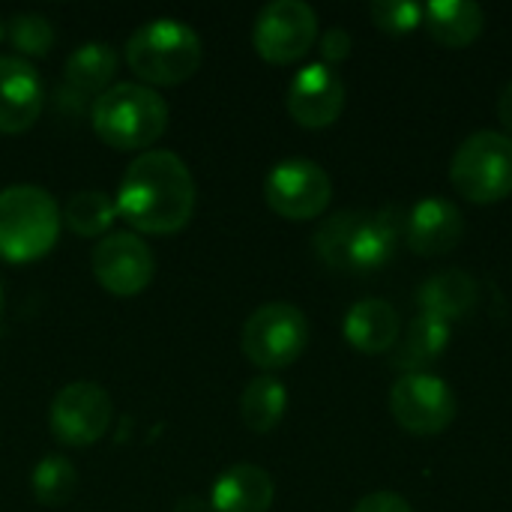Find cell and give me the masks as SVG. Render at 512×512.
<instances>
[{
  "mask_svg": "<svg viewBox=\"0 0 512 512\" xmlns=\"http://www.w3.org/2000/svg\"><path fill=\"white\" fill-rule=\"evenodd\" d=\"M117 213L141 234H174L195 213V177L171 150H144L117 189Z\"/></svg>",
  "mask_w": 512,
  "mask_h": 512,
  "instance_id": "obj_1",
  "label": "cell"
},
{
  "mask_svg": "<svg viewBox=\"0 0 512 512\" xmlns=\"http://www.w3.org/2000/svg\"><path fill=\"white\" fill-rule=\"evenodd\" d=\"M402 228L396 207L339 210L315 231V252L333 270L372 273L393 261Z\"/></svg>",
  "mask_w": 512,
  "mask_h": 512,
  "instance_id": "obj_2",
  "label": "cell"
},
{
  "mask_svg": "<svg viewBox=\"0 0 512 512\" xmlns=\"http://www.w3.org/2000/svg\"><path fill=\"white\" fill-rule=\"evenodd\" d=\"M93 132L114 150H144L168 129V102L147 84L120 81L96 96Z\"/></svg>",
  "mask_w": 512,
  "mask_h": 512,
  "instance_id": "obj_3",
  "label": "cell"
},
{
  "mask_svg": "<svg viewBox=\"0 0 512 512\" xmlns=\"http://www.w3.org/2000/svg\"><path fill=\"white\" fill-rule=\"evenodd\" d=\"M201 36L180 18H153L126 39V63L147 84H180L201 66Z\"/></svg>",
  "mask_w": 512,
  "mask_h": 512,
  "instance_id": "obj_4",
  "label": "cell"
},
{
  "mask_svg": "<svg viewBox=\"0 0 512 512\" xmlns=\"http://www.w3.org/2000/svg\"><path fill=\"white\" fill-rule=\"evenodd\" d=\"M60 222V207L42 186H6L0 192V258L27 264L48 255L60 237Z\"/></svg>",
  "mask_w": 512,
  "mask_h": 512,
  "instance_id": "obj_5",
  "label": "cell"
},
{
  "mask_svg": "<svg viewBox=\"0 0 512 512\" xmlns=\"http://www.w3.org/2000/svg\"><path fill=\"white\" fill-rule=\"evenodd\" d=\"M456 192L474 204H495L512 195V138L495 129L468 135L450 162Z\"/></svg>",
  "mask_w": 512,
  "mask_h": 512,
  "instance_id": "obj_6",
  "label": "cell"
},
{
  "mask_svg": "<svg viewBox=\"0 0 512 512\" xmlns=\"http://www.w3.org/2000/svg\"><path fill=\"white\" fill-rule=\"evenodd\" d=\"M309 345V321L294 303H264L258 306L240 333V348L246 360L264 372L288 369L303 357Z\"/></svg>",
  "mask_w": 512,
  "mask_h": 512,
  "instance_id": "obj_7",
  "label": "cell"
},
{
  "mask_svg": "<svg viewBox=\"0 0 512 512\" xmlns=\"http://www.w3.org/2000/svg\"><path fill=\"white\" fill-rule=\"evenodd\" d=\"M318 39V15L303 0L267 3L252 27V45L267 63L285 66L309 54Z\"/></svg>",
  "mask_w": 512,
  "mask_h": 512,
  "instance_id": "obj_8",
  "label": "cell"
},
{
  "mask_svg": "<svg viewBox=\"0 0 512 512\" xmlns=\"http://www.w3.org/2000/svg\"><path fill=\"white\" fill-rule=\"evenodd\" d=\"M264 198L276 216L306 222L327 210L333 183L330 174L312 159H282L264 180Z\"/></svg>",
  "mask_w": 512,
  "mask_h": 512,
  "instance_id": "obj_9",
  "label": "cell"
},
{
  "mask_svg": "<svg viewBox=\"0 0 512 512\" xmlns=\"http://www.w3.org/2000/svg\"><path fill=\"white\" fill-rule=\"evenodd\" d=\"M390 414L411 435H441L456 420V396L438 375H402L390 390Z\"/></svg>",
  "mask_w": 512,
  "mask_h": 512,
  "instance_id": "obj_10",
  "label": "cell"
},
{
  "mask_svg": "<svg viewBox=\"0 0 512 512\" xmlns=\"http://www.w3.org/2000/svg\"><path fill=\"white\" fill-rule=\"evenodd\" d=\"M111 417H114L111 396L93 381L66 384L48 408L51 435L66 447L96 444L108 432Z\"/></svg>",
  "mask_w": 512,
  "mask_h": 512,
  "instance_id": "obj_11",
  "label": "cell"
},
{
  "mask_svg": "<svg viewBox=\"0 0 512 512\" xmlns=\"http://www.w3.org/2000/svg\"><path fill=\"white\" fill-rule=\"evenodd\" d=\"M156 273L153 249L132 231L105 234L93 249V276L114 297L141 294Z\"/></svg>",
  "mask_w": 512,
  "mask_h": 512,
  "instance_id": "obj_12",
  "label": "cell"
},
{
  "mask_svg": "<svg viewBox=\"0 0 512 512\" xmlns=\"http://www.w3.org/2000/svg\"><path fill=\"white\" fill-rule=\"evenodd\" d=\"M345 96L348 93H345L342 75L321 60V63L303 66L291 78L285 105H288V114L300 126H306V129H327V126H333L339 120V114L345 108Z\"/></svg>",
  "mask_w": 512,
  "mask_h": 512,
  "instance_id": "obj_13",
  "label": "cell"
},
{
  "mask_svg": "<svg viewBox=\"0 0 512 512\" xmlns=\"http://www.w3.org/2000/svg\"><path fill=\"white\" fill-rule=\"evenodd\" d=\"M45 105L42 78L33 63L18 54H0V132L18 135L30 129Z\"/></svg>",
  "mask_w": 512,
  "mask_h": 512,
  "instance_id": "obj_14",
  "label": "cell"
},
{
  "mask_svg": "<svg viewBox=\"0 0 512 512\" xmlns=\"http://www.w3.org/2000/svg\"><path fill=\"white\" fill-rule=\"evenodd\" d=\"M465 237V216L447 198H423L405 219V240L423 258L447 255Z\"/></svg>",
  "mask_w": 512,
  "mask_h": 512,
  "instance_id": "obj_15",
  "label": "cell"
},
{
  "mask_svg": "<svg viewBox=\"0 0 512 512\" xmlns=\"http://www.w3.org/2000/svg\"><path fill=\"white\" fill-rule=\"evenodd\" d=\"M276 498L273 477L258 465H231L210 489L213 512H267Z\"/></svg>",
  "mask_w": 512,
  "mask_h": 512,
  "instance_id": "obj_16",
  "label": "cell"
},
{
  "mask_svg": "<svg viewBox=\"0 0 512 512\" xmlns=\"http://www.w3.org/2000/svg\"><path fill=\"white\" fill-rule=\"evenodd\" d=\"M342 333L348 345L363 354H387L390 348H396L399 339V312L393 309V303L378 297L360 300L348 309Z\"/></svg>",
  "mask_w": 512,
  "mask_h": 512,
  "instance_id": "obj_17",
  "label": "cell"
},
{
  "mask_svg": "<svg viewBox=\"0 0 512 512\" xmlns=\"http://www.w3.org/2000/svg\"><path fill=\"white\" fill-rule=\"evenodd\" d=\"M417 303L426 315H435L447 324L474 315L480 303V285L465 270H444L426 279L417 291Z\"/></svg>",
  "mask_w": 512,
  "mask_h": 512,
  "instance_id": "obj_18",
  "label": "cell"
},
{
  "mask_svg": "<svg viewBox=\"0 0 512 512\" xmlns=\"http://www.w3.org/2000/svg\"><path fill=\"white\" fill-rule=\"evenodd\" d=\"M423 24L444 48H465L483 33L486 12L474 0H432L423 6Z\"/></svg>",
  "mask_w": 512,
  "mask_h": 512,
  "instance_id": "obj_19",
  "label": "cell"
},
{
  "mask_svg": "<svg viewBox=\"0 0 512 512\" xmlns=\"http://www.w3.org/2000/svg\"><path fill=\"white\" fill-rule=\"evenodd\" d=\"M450 333L453 324L420 312L411 324L408 333L402 336V342L393 351V369L405 372V375H417L426 366H432L450 345Z\"/></svg>",
  "mask_w": 512,
  "mask_h": 512,
  "instance_id": "obj_20",
  "label": "cell"
},
{
  "mask_svg": "<svg viewBox=\"0 0 512 512\" xmlns=\"http://www.w3.org/2000/svg\"><path fill=\"white\" fill-rule=\"evenodd\" d=\"M288 411V390L273 375L252 378L240 393V420L249 432L267 435L273 432Z\"/></svg>",
  "mask_w": 512,
  "mask_h": 512,
  "instance_id": "obj_21",
  "label": "cell"
},
{
  "mask_svg": "<svg viewBox=\"0 0 512 512\" xmlns=\"http://www.w3.org/2000/svg\"><path fill=\"white\" fill-rule=\"evenodd\" d=\"M66 84L84 96L105 93L117 72V51L108 42H84L66 57Z\"/></svg>",
  "mask_w": 512,
  "mask_h": 512,
  "instance_id": "obj_22",
  "label": "cell"
},
{
  "mask_svg": "<svg viewBox=\"0 0 512 512\" xmlns=\"http://www.w3.org/2000/svg\"><path fill=\"white\" fill-rule=\"evenodd\" d=\"M60 219L78 237H102L117 219V204L102 189H81L66 201Z\"/></svg>",
  "mask_w": 512,
  "mask_h": 512,
  "instance_id": "obj_23",
  "label": "cell"
},
{
  "mask_svg": "<svg viewBox=\"0 0 512 512\" xmlns=\"http://www.w3.org/2000/svg\"><path fill=\"white\" fill-rule=\"evenodd\" d=\"M30 486H33V495L39 504L45 507H60L66 504L72 495H75V486H78V471L69 459L63 456H45L36 468H33V477H30Z\"/></svg>",
  "mask_w": 512,
  "mask_h": 512,
  "instance_id": "obj_24",
  "label": "cell"
},
{
  "mask_svg": "<svg viewBox=\"0 0 512 512\" xmlns=\"http://www.w3.org/2000/svg\"><path fill=\"white\" fill-rule=\"evenodd\" d=\"M6 36L18 57H45L54 45V27L39 12H18L6 21Z\"/></svg>",
  "mask_w": 512,
  "mask_h": 512,
  "instance_id": "obj_25",
  "label": "cell"
},
{
  "mask_svg": "<svg viewBox=\"0 0 512 512\" xmlns=\"http://www.w3.org/2000/svg\"><path fill=\"white\" fill-rule=\"evenodd\" d=\"M369 15L384 33L393 36H405L423 24V6L411 0H375L369 6Z\"/></svg>",
  "mask_w": 512,
  "mask_h": 512,
  "instance_id": "obj_26",
  "label": "cell"
},
{
  "mask_svg": "<svg viewBox=\"0 0 512 512\" xmlns=\"http://www.w3.org/2000/svg\"><path fill=\"white\" fill-rule=\"evenodd\" d=\"M321 57L327 66H336L351 57V33L345 27H330L321 36Z\"/></svg>",
  "mask_w": 512,
  "mask_h": 512,
  "instance_id": "obj_27",
  "label": "cell"
},
{
  "mask_svg": "<svg viewBox=\"0 0 512 512\" xmlns=\"http://www.w3.org/2000/svg\"><path fill=\"white\" fill-rule=\"evenodd\" d=\"M351 512H414V510H411V504H408L402 495H396V492H372V495L360 498Z\"/></svg>",
  "mask_w": 512,
  "mask_h": 512,
  "instance_id": "obj_28",
  "label": "cell"
},
{
  "mask_svg": "<svg viewBox=\"0 0 512 512\" xmlns=\"http://www.w3.org/2000/svg\"><path fill=\"white\" fill-rule=\"evenodd\" d=\"M498 117H501V123L512 132V81L501 90V96H498Z\"/></svg>",
  "mask_w": 512,
  "mask_h": 512,
  "instance_id": "obj_29",
  "label": "cell"
},
{
  "mask_svg": "<svg viewBox=\"0 0 512 512\" xmlns=\"http://www.w3.org/2000/svg\"><path fill=\"white\" fill-rule=\"evenodd\" d=\"M174 512H213V507H210V501H204V498L186 495V498H180V501L174 504Z\"/></svg>",
  "mask_w": 512,
  "mask_h": 512,
  "instance_id": "obj_30",
  "label": "cell"
},
{
  "mask_svg": "<svg viewBox=\"0 0 512 512\" xmlns=\"http://www.w3.org/2000/svg\"><path fill=\"white\" fill-rule=\"evenodd\" d=\"M0 318H3V285H0Z\"/></svg>",
  "mask_w": 512,
  "mask_h": 512,
  "instance_id": "obj_31",
  "label": "cell"
},
{
  "mask_svg": "<svg viewBox=\"0 0 512 512\" xmlns=\"http://www.w3.org/2000/svg\"><path fill=\"white\" fill-rule=\"evenodd\" d=\"M3 33H6V24H3V18H0V39H3Z\"/></svg>",
  "mask_w": 512,
  "mask_h": 512,
  "instance_id": "obj_32",
  "label": "cell"
}]
</instances>
